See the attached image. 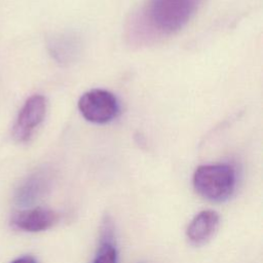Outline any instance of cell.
Listing matches in <instances>:
<instances>
[{
  "instance_id": "cell-1",
  "label": "cell",
  "mask_w": 263,
  "mask_h": 263,
  "mask_svg": "<svg viewBox=\"0 0 263 263\" xmlns=\"http://www.w3.org/2000/svg\"><path fill=\"white\" fill-rule=\"evenodd\" d=\"M203 0H148L128 22V37L139 44L172 35L184 28Z\"/></svg>"
},
{
  "instance_id": "cell-2",
  "label": "cell",
  "mask_w": 263,
  "mask_h": 263,
  "mask_svg": "<svg viewBox=\"0 0 263 263\" xmlns=\"http://www.w3.org/2000/svg\"><path fill=\"white\" fill-rule=\"evenodd\" d=\"M195 191L203 198L222 202L229 199L236 186V172L228 163H213L198 166L192 178Z\"/></svg>"
},
{
  "instance_id": "cell-3",
  "label": "cell",
  "mask_w": 263,
  "mask_h": 263,
  "mask_svg": "<svg viewBox=\"0 0 263 263\" xmlns=\"http://www.w3.org/2000/svg\"><path fill=\"white\" fill-rule=\"evenodd\" d=\"M77 107L85 120L97 124L112 121L120 111L117 98L111 91L102 88L85 91L79 98Z\"/></svg>"
},
{
  "instance_id": "cell-4",
  "label": "cell",
  "mask_w": 263,
  "mask_h": 263,
  "mask_svg": "<svg viewBox=\"0 0 263 263\" xmlns=\"http://www.w3.org/2000/svg\"><path fill=\"white\" fill-rule=\"evenodd\" d=\"M46 114V100L41 95L30 97L22 107L15 124L13 137L18 142H27L41 124Z\"/></svg>"
},
{
  "instance_id": "cell-5",
  "label": "cell",
  "mask_w": 263,
  "mask_h": 263,
  "mask_svg": "<svg viewBox=\"0 0 263 263\" xmlns=\"http://www.w3.org/2000/svg\"><path fill=\"white\" fill-rule=\"evenodd\" d=\"M59 220L58 214L45 208L25 209L15 213L11 218L14 228L27 232H39L51 228Z\"/></svg>"
},
{
  "instance_id": "cell-6",
  "label": "cell",
  "mask_w": 263,
  "mask_h": 263,
  "mask_svg": "<svg viewBox=\"0 0 263 263\" xmlns=\"http://www.w3.org/2000/svg\"><path fill=\"white\" fill-rule=\"evenodd\" d=\"M47 48L58 64L68 66L77 61L81 54L82 42L75 33H58L48 38Z\"/></svg>"
},
{
  "instance_id": "cell-7",
  "label": "cell",
  "mask_w": 263,
  "mask_h": 263,
  "mask_svg": "<svg viewBox=\"0 0 263 263\" xmlns=\"http://www.w3.org/2000/svg\"><path fill=\"white\" fill-rule=\"evenodd\" d=\"M220 225V216L212 210H204L196 214L190 221L186 236L190 243L202 246L215 235Z\"/></svg>"
},
{
  "instance_id": "cell-8",
  "label": "cell",
  "mask_w": 263,
  "mask_h": 263,
  "mask_svg": "<svg viewBox=\"0 0 263 263\" xmlns=\"http://www.w3.org/2000/svg\"><path fill=\"white\" fill-rule=\"evenodd\" d=\"M50 180L48 172L44 170L31 174L16 189L15 201L24 206L36 202L48 191Z\"/></svg>"
},
{
  "instance_id": "cell-9",
  "label": "cell",
  "mask_w": 263,
  "mask_h": 263,
  "mask_svg": "<svg viewBox=\"0 0 263 263\" xmlns=\"http://www.w3.org/2000/svg\"><path fill=\"white\" fill-rule=\"evenodd\" d=\"M118 251L115 242V228L113 221L106 216L102 222L100 246L91 263H117Z\"/></svg>"
},
{
  "instance_id": "cell-10",
  "label": "cell",
  "mask_w": 263,
  "mask_h": 263,
  "mask_svg": "<svg viewBox=\"0 0 263 263\" xmlns=\"http://www.w3.org/2000/svg\"><path fill=\"white\" fill-rule=\"evenodd\" d=\"M10 263H37V261L32 256H23V257H20V258L13 260Z\"/></svg>"
}]
</instances>
